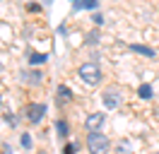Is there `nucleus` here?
<instances>
[{
    "instance_id": "1a4fd4ad",
    "label": "nucleus",
    "mask_w": 159,
    "mask_h": 154,
    "mask_svg": "<svg viewBox=\"0 0 159 154\" xmlns=\"http://www.w3.org/2000/svg\"><path fill=\"white\" fill-rule=\"evenodd\" d=\"M70 99H72V92H70L65 84H60V87H58V101H63V104H65V101H70Z\"/></svg>"
},
{
    "instance_id": "ddd939ff",
    "label": "nucleus",
    "mask_w": 159,
    "mask_h": 154,
    "mask_svg": "<svg viewBox=\"0 0 159 154\" xmlns=\"http://www.w3.org/2000/svg\"><path fill=\"white\" fill-rule=\"evenodd\" d=\"M20 142H22V147H24V149H29V147H31V137H29V135H27V133H22Z\"/></svg>"
},
{
    "instance_id": "2eb2a0df",
    "label": "nucleus",
    "mask_w": 159,
    "mask_h": 154,
    "mask_svg": "<svg viewBox=\"0 0 159 154\" xmlns=\"http://www.w3.org/2000/svg\"><path fill=\"white\" fill-rule=\"evenodd\" d=\"M63 154H75V144H65V149H63Z\"/></svg>"
},
{
    "instance_id": "423d86ee",
    "label": "nucleus",
    "mask_w": 159,
    "mask_h": 154,
    "mask_svg": "<svg viewBox=\"0 0 159 154\" xmlns=\"http://www.w3.org/2000/svg\"><path fill=\"white\" fill-rule=\"evenodd\" d=\"M41 79H43L41 72H34V70H31V72H22V82H27V84H31V87H39Z\"/></svg>"
},
{
    "instance_id": "dca6fc26",
    "label": "nucleus",
    "mask_w": 159,
    "mask_h": 154,
    "mask_svg": "<svg viewBox=\"0 0 159 154\" xmlns=\"http://www.w3.org/2000/svg\"><path fill=\"white\" fill-rule=\"evenodd\" d=\"M87 41H89V43H97V31H92V34H89V38H87Z\"/></svg>"
},
{
    "instance_id": "39448f33",
    "label": "nucleus",
    "mask_w": 159,
    "mask_h": 154,
    "mask_svg": "<svg viewBox=\"0 0 159 154\" xmlns=\"http://www.w3.org/2000/svg\"><path fill=\"white\" fill-rule=\"evenodd\" d=\"M101 125H104V113H92V116H87V120H84V128L87 130H99Z\"/></svg>"
},
{
    "instance_id": "0eeeda50",
    "label": "nucleus",
    "mask_w": 159,
    "mask_h": 154,
    "mask_svg": "<svg viewBox=\"0 0 159 154\" xmlns=\"http://www.w3.org/2000/svg\"><path fill=\"white\" fill-rule=\"evenodd\" d=\"M130 51H135L140 56H147V58H154V51L149 46H142V43H130Z\"/></svg>"
},
{
    "instance_id": "9d476101",
    "label": "nucleus",
    "mask_w": 159,
    "mask_h": 154,
    "mask_svg": "<svg viewBox=\"0 0 159 154\" xmlns=\"http://www.w3.org/2000/svg\"><path fill=\"white\" fill-rule=\"evenodd\" d=\"M29 63L31 65H43V63H46V53H31Z\"/></svg>"
},
{
    "instance_id": "f03ea898",
    "label": "nucleus",
    "mask_w": 159,
    "mask_h": 154,
    "mask_svg": "<svg viewBox=\"0 0 159 154\" xmlns=\"http://www.w3.org/2000/svg\"><path fill=\"white\" fill-rule=\"evenodd\" d=\"M80 77L87 82V84H97L101 79V70L97 63H84V65H80Z\"/></svg>"
},
{
    "instance_id": "7ed1b4c3",
    "label": "nucleus",
    "mask_w": 159,
    "mask_h": 154,
    "mask_svg": "<svg viewBox=\"0 0 159 154\" xmlns=\"http://www.w3.org/2000/svg\"><path fill=\"white\" fill-rule=\"evenodd\" d=\"M43 113H46V106L43 104H29L27 108H24V116H27V120L29 123H41V118H43Z\"/></svg>"
},
{
    "instance_id": "f3484780",
    "label": "nucleus",
    "mask_w": 159,
    "mask_h": 154,
    "mask_svg": "<svg viewBox=\"0 0 159 154\" xmlns=\"http://www.w3.org/2000/svg\"><path fill=\"white\" fill-rule=\"evenodd\" d=\"M72 2H75V0H72Z\"/></svg>"
},
{
    "instance_id": "20e7f679",
    "label": "nucleus",
    "mask_w": 159,
    "mask_h": 154,
    "mask_svg": "<svg viewBox=\"0 0 159 154\" xmlns=\"http://www.w3.org/2000/svg\"><path fill=\"white\" fill-rule=\"evenodd\" d=\"M118 104H120V89L118 87H109L104 92V106L106 108H118Z\"/></svg>"
},
{
    "instance_id": "f8f14e48",
    "label": "nucleus",
    "mask_w": 159,
    "mask_h": 154,
    "mask_svg": "<svg viewBox=\"0 0 159 154\" xmlns=\"http://www.w3.org/2000/svg\"><path fill=\"white\" fill-rule=\"evenodd\" d=\"M56 130H58L60 137H68V123H65V120H58V123H56Z\"/></svg>"
},
{
    "instance_id": "4468645a",
    "label": "nucleus",
    "mask_w": 159,
    "mask_h": 154,
    "mask_svg": "<svg viewBox=\"0 0 159 154\" xmlns=\"http://www.w3.org/2000/svg\"><path fill=\"white\" fill-rule=\"evenodd\" d=\"M92 22H94L97 27H101V24H104V17H101V12H99V15H94V17H92Z\"/></svg>"
},
{
    "instance_id": "9b49d317",
    "label": "nucleus",
    "mask_w": 159,
    "mask_h": 154,
    "mask_svg": "<svg viewBox=\"0 0 159 154\" xmlns=\"http://www.w3.org/2000/svg\"><path fill=\"white\" fill-rule=\"evenodd\" d=\"M138 94L142 96V99H152V94H154V92H152V87H149V84H140Z\"/></svg>"
},
{
    "instance_id": "6e6552de",
    "label": "nucleus",
    "mask_w": 159,
    "mask_h": 154,
    "mask_svg": "<svg viewBox=\"0 0 159 154\" xmlns=\"http://www.w3.org/2000/svg\"><path fill=\"white\" fill-rule=\"evenodd\" d=\"M97 0H75V7L77 10H97Z\"/></svg>"
},
{
    "instance_id": "f257e3e1",
    "label": "nucleus",
    "mask_w": 159,
    "mask_h": 154,
    "mask_svg": "<svg viewBox=\"0 0 159 154\" xmlns=\"http://www.w3.org/2000/svg\"><path fill=\"white\" fill-rule=\"evenodd\" d=\"M109 137L101 133V130H92L89 135H87V149H89V154H106L109 152Z\"/></svg>"
}]
</instances>
